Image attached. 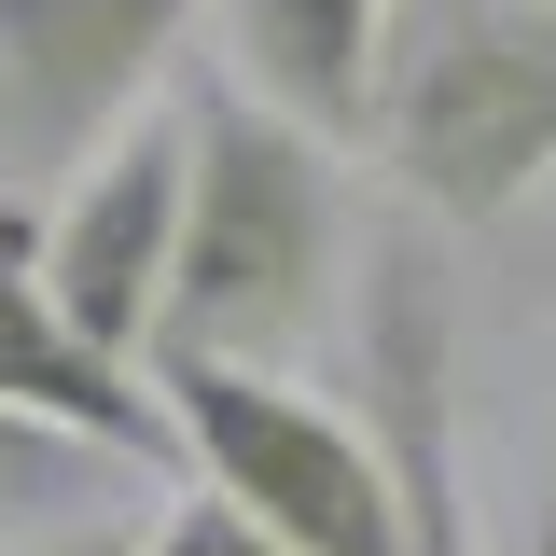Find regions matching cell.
<instances>
[{
	"label": "cell",
	"instance_id": "cell-1",
	"mask_svg": "<svg viewBox=\"0 0 556 556\" xmlns=\"http://www.w3.org/2000/svg\"><path fill=\"white\" fill-rule=\"evenodd\" d=\"M181 153H195V195H181V278H167L153 362H251V376H278V348H306L334 320V265H348L334 139H306L292 112L223 84V98L181 112Z\"/></svg>",
	"mask_w": 556,
	"mask_h": 556
},
{
	"label": "cell",
	"instance_id": "cell-2",
	"mask_svg": "<svg viewBox=\"0 0 556 556\" xmlns=\"http://www.w3.org/2000/svg\"><path fill=\"white\" fill-rule=\"evenodd\" d=\"M362 139L431 223H515L556 181V0H404Z\"/></svg>",
	"mask_w": 556,
	"mask_h": 556
},
{
	"label": "cell",
	"instance_id": "cell-3",
	"mask_svg": "<svg viewBox=\"0 0 556 556\" xmlns=\"http://www.w3.org/2000/svg\"><path fill=\"white\" fill-rule=\"evenodd\" d=\"M153 404L181 431L208 501H237L265 543L292 556H404V486H390V445L362 417L278 390L251 362H153Z\"/></svg>",
	"mask_w": 556,
	"mask_h": 556
},
{
	"label": "cell",
	"instance_id": "cell-4",
	"mask_svg": "<svg viewBox=\"0 0 556 556\" xmlns=\"http://www.w3.org/2000/svg\"><path fill=\"white\" fill-rule=\"evenodd\" d=\"M208 0H0V181H84Z\"/></svg>",
	"mask_w": 556,
	"mask_h": 556
},
{
	"label": "cell",
	"instance_id": "cell-5",
	"mask_svg": "<svg viewBox=\"0 0 556 556\" xmlns=\"http://www.w3.org/2000/svg\"><path fill=\"white\" fill-rule=\"evenodd\" d=\"M181 195H195L181 126H139V139H112V153L56 195V223H42V306H56L70 348H84V362H112V376H139L153 334H167Z\"/></svg>",
	"mask_w": 556,
	"mask_h": 556
},
{
	"label": "cell",
	"instance_id": "cell-6",
	"mask_svg": "<svg viewBox=\"0 0 556 556\" xmlns=\"http://www.w3.org/2000/svg\"><path fill=\"white\" fill-rule=\"evenodd\" d=\"M445 278L417 251L362 265V431L390 445L404 486V556H473V501H459V417H445Z\"/></svg>",
	"mask_w": 556,
	"mask_h": 556
},
{
	"label": "cell",
	"instance_id": "cell-7",
	"mask_svg": "<svg viewBox=\"0 0 556 556\" xmlns=\"http://www.w3.org/2000/svg\"><path fill=\"white\" fill-rule=\"evenodd\" d=\"M0 404H14V417H56V431H84V445H112L126 473L181 459V431H167V404H153V376L84 362L70 320L42 306V237H28V223H0Z\"/></svg>",
	"mask_w": 556,
	"mask_h": 556
},
{
	"label": "cell",
	"instance_id": "cell-8",
	"mask_svg": "<svg viewBox=\"0 0 556 556\" xmlns=\"http://www.w3.org/2000/svg\"><path fill=\"white\" fill-rule=\"evenodd\" d=\"M390 28H404V0H237V98L292 112L306 139H362Z\"/></svg>",
	"mask_w": 556,
	"mask_h": 556
},
{
	"label": "cell",
	"instance_id": "cell-9",
	"mask_svg": "<svg viewBox=\"0 0 556 556\" xmlns=\"http://www.w3.org/2000/svg\"><path fill=\"white\" fill-rule=\"evenodd\" d=\"M98 473H126V459L84 445V431H56V417L0 404V543H14V529H56V501H84Z\"/></svg>",
	"mask_w": 556,
	"mask_h": 556
},
{
	"label": "cell",
	"instance_id": "cell-10",
	"mask_svg": "<svg viewBox=\"0 0 556 556\" xmlns=\"http://www.w3.org/2000/svg\"><path fill=\"white\" fill-rule=\"evenodd\" d=\"M139 556H292V543H265V529H251V515H237V501H167V515H153V543Z\"/></svg>",
	"mask_w": 556,
	"mask_h": 556
},
{
	"label": "cell",
	"instance_id": "cell-11",
	"mask_svg": "<svg viewBox=\"0 0 556 556\" xmlns=\"http://www.w3.org/2000/svg\"><path fill=\"white\" fill-rule=\"evenodd\" d=\"M153 529H126V515H56V529H14L0 556H139Z\"/></svg>",
	"mask_w": 556,
	"mask_h": 556
},
{
	"label": "cell",
	"instance_id": "cell-12",
	"mask_svg": "<svg viewBox=\"0 0 556 556\" xmlns=\"http://www.w3.org/2000/svg\"><path fill=\"white\" fill-rule=\"evenodd\" d=\"M515 556H556V445H543V486H529V529H515Z\"/></svg>",
	"mask_w": 556,
	"mask_h": 556
}]
</instances>
